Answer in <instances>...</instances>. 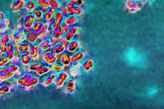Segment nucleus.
<instances>
[{"label":"nucleus","instance_id":"1","mask_svg":"<svg viewBox=\"0 0 164 109\" xmlns=\"http://www.w3.org/2000/svg\"><path fill=\"white\" fill-rule=\"evenodd\" d=\"M70 78V75L67 72L63 71L58 73L57 76L53 84L58 88L64 87L65 83Z\"/></svg>","mask_w":164,"mask_h":109},{"label":"nucleus","instance_id":"2","mask_svg":"<svg viewBox=\"0 0 164 109\" xmlns=\"http://www.w3.org/2000/svg\"><path fill=\"white\" fill-rule=\"evenodd\" d=\"M82 62H72L68 66L67 72L70 76L75 78L80 73L82 69Z\"/></svg>","mask_w":164,"mask_h":109},{"label":"nucleus","instance_id":"3","mask_svg":"<svg viewBox=\"0 0 164 109\" xmlns=\"http://www.w3.org/2000/svg\"><path fill=\"white\" fill-rule=\"evenodd\" d=\"M64 86V91L65 93L73 94L76 90V81L73 79L69 78Z\"/></svg>","mask_w":164,"mask_h":109},{"label":"nucleus","instance_id":"4","mask_svg":"<svg viewBox=\"0 0 164 109\" xmlns=\"http://www.w3.org/2000/svg\"><path fill=\"white\" fill-rule=\"evenodd\" d=\"M43 59L48 65L51 66L57 61L56 55L51 53H45L43 56Z\"/></svg>","mask_w":164,"mask_h":109},{"label":"nucleus","instance_id":"5","mask_svg":"<svg viewBox=\"0 0 164 109\" xmlns=\"http://www.w3.org/2000/svg\"><path fill=\"white\" fill-rule=\"evenodd\" d=\"M58 75V74L55 73H50L47 78H46L40 83V85L44 87H47L55 80Z\"/></svg>","mask_w":164,"mask_h":109},{"label":"nucleus","instance_id":"6","mask_svg":"<svg viewBox=\"0 0 164 109\" xmlns=\"http://www.w3.org/2000/svg\"><path fill=\"white\" fill-rule=\"evenodd\" d=\"M66 9L67 13L70 15H80L82 14L83 12L81 8L74 7L71 3L67 4Z\"/></svg>","mask_w":164,"mask_h":109},{"label":"nucleus","instance_id":"7","mask_svg":"<svg viewBox=\"0 0 164 109\" xmlns=\"http://www.w3.org/2000/svg\"><path fill=\"white\" fill-rule=\"evenodd\" d=\"M28 52L29 57L33 60L37 59L39 56L40 49L36 45L31 46Z\"/></svg>","mask_w":164,"mask_h":109},{"label":"nucleus","instance_id":"8","mask_svg":"<svg viewBox=\"0 0 164 109\" xmlns=\"http://www.w3.org/2000/svg\"><path fill=\"white\" fill-rule=\"evenodd\" d=\"M66 50L65 45L62 44H58L54 45L50 50V53L57 55V54L62 53Z\"/></svg>","mask_w":164,"mask_h":109},{"label":"nucleus","instance_id":"9","mask_svg":"<svg viewBox=\"0 0 164 109\" xmlns=\"http://www.w3.org/2000/svg\"><path fill=\"white\" fill-rule=\"evenodd\" d=\"M39 47L41 51L44 52L49 49H51L53 45L51 41L48 39H44L42 40L40 43Z\"/></svg>","mask_w":164,"mask_h":109},{"label":"nucleus","instance_id":"10","mask_svg":"<svg viewBox=\"0 0 164 109\" xmlns=\"http://www.w3.org/2000/svg\"><path fill=\"white\" fill-rule=\"evenodd\" d=\"M24 5V0H16L11 5V10L13 12L18 11L21 9Z\"/></svg>","mask_w":164,"mask_h":109},{"label":"nucleus","instance_id":"11","mask_svg":"<svg viewBox=\"0 0 164 109\" xmlns=\"http://www.w3.org/2000/svg\"><path fill=\"white\" fill-rule=\"evenodd\" d=\"M50 66L52 72L57 74L63 71L65 69V66L62 64L60 61H57Z\"/></svg>","mask_w":164,"mask_h":109},{"label":"nucleus","instance_id":"12","mask_svg":"<svg viewBox=\"0 0 164 109\" xmlns=\"http://www.w3.org/2000/svg\"><path fill=\"white\" fill-rule=\"evenodd\" d=\"M35 21L34 17L32 15L27 16L24 22V27L28 30H30L32 28Z\"/></svg>","mask_w":164,"mask_h":109},{"label":"nucleus","instance_id":"13","mask_svg":"<svg viewBox=\"0 0 164 109\" xmlns=\"http://www.w3.org/2000/svg\"><path fill=\"white\" fill-rule=\"evenodd\" d=\"M85 57V53L83 52L79 51L71 56V62H77L82 61Z\"/></svg>","mask_w":164,"mask_h":109},{"label":"nucleus","instance_id":"14","mask_svg":"<svg viewBox=\"0 0 164 109\" xmlns=\"http://www.w3.org/2000/svg\"><path fill=\"white\" fill-rule=\"evenodd\" d=\"M92 61L87 59L82 62V70L85 72H88L91 70L92 66Z\"/></svg>","mask_w":164,"mask_h":109},{"label":"nucleus","instance_id":"15","mask_svg":"<svg viewBox=\"0 0 164 109\" xmlns=\"http://www.w3.org/2000/svg\"><path fill=\"white\" fill-rule=\"evenodd\" d=\"M60 61L65 67L68 66L71 63V56L68 53L65 52L62 54Z\"/></svg>","mask_w":164,"mask_h":109},{"label":"nucleus","instance_id":"16","mask_svg":"<svg viewBox=\"0 0 164 109\" xmlns=\"http://www.w3.org/2000/svg\"><path fill=\"white\" fill-rule=\"evenodd\" d=\"M49 24L46 23L45 24L39 34H38V38H39V39L41 40H44L46 37L48 35Z\"/></svg>","mask_w":164,"mask_h":109},{"label":"nucleus","instance_id":"17","mask_svg":"<svg viewBox=\"0 0 164 109\" xmlns=\"http://www.w3.org/2000/svg\"><path fill=\"white\" fill-rule=\"evenodd\" d=\"M51 71V66L48 65L46 66H43L38 69L36 72L37 75L40 77L48 74Z\"/></svg>","mask_w":164,"mask_h":109},{"label":"nucleus","instance_id":"18","mask_svg":"<svg viewBox=\"0 0 164 109\" xmlns=\"http://www.w3.org/2000/svg\"><path fill=\"white\" fill-rule=\"evenodd\" d=\"M79 42L76 41H71L69 44L66 50L69 52L72 53L76 51L79 46Z\"/></svg>","mask_w":164,"mask_h":109},{"label":"nucleus","instance_id":"19","mask_svg":"<svg viewBox=\"0 0 164 109\" xmlns=\"http://www.w3.org/2000/svg\"><path fill=\"white\" fill-rule=\"evenodd\" d=\"M63 19V16L60 12H58L56 15L55 20V22L54 25V30L56 31L57 28L60 26V23Z\"/></svg>","mask_w":164,"mask_h":109},{"label":"nucleus","instance_id":"20","mask_svg":"<svg viewBox=\"0 0 164 109\" xmlns=\"http://www.w3.org/2000/svg\"><path fill=\"white\" fill-rule=\"evenodd\" d=\"M38 38V34L35 32L29 33L27 36V40L31 43L34 42Z\"/></svg>","mask_w":164,"mask_h":109},{"label":"nucleus","instance_id":"21","mask_svg":"<svg viewBox=\"0 0 164 109\" xmlns=\"http://www.w3.org/2000/svg\"><path fill=\"white\" fill-rule=\"evenodd\" d=\"M43 66V64L40 62L35 64L29 65L28 69L30 71L36 72L38 69Z\"/></svg>","mask_w":164,"mask_h":109},{"label":"nucleus","instance_id":"22","mask_svg":"<svg viewBox=\"0 0 164 109\" xmlns=\"http://www.w3.org/2000/svg\"><path fill=\"white\" fill-rule=\"evenodd\" d=\"M40 82V79L39 78H33L30 80L26 84L27 87H30L38 84Z\"/></svg>","mask_w":164,"mask_h":109},{"label":"nucleus","instance_id":"23","mask_svg":"<svg viewBox=\"0 0 164 109\" xmlns=\"http://www.w3.org/2000/svg\"><path fill=\"white\" fill-rule=\"evenodd\" d=\"M25 36L23 33L18 32L14 36V39L17 42H20L25 39Z\"/></svg>","mask_w":164,"mask_h":109},{"label":"nucleus","instance_id":"24","mask_svg":"<svg viewBox=\"0 0 164 109\" xmlns=\"http://www.w3.org/2000/svg\"><path fill=\"white\" fill-rule=\"evenodd\" d=\"M25 7L28 11H31L36 8V5L34 2L32 1H30L26 4Z\"/></svg>","mask_w":164,"mask_h":109},{"label":"nucleus","instance_id":"25","mask_svg":"<svg viewBox=\"0 0 164 109\" xmlns=\"http://www.w3.org/2000/svg\"><path fill=\"white\" fill-rule=\"evenodd\" d=\"M33 13L35 15L36 19H40L43 15V12L38 8H35L33 10Z\"/></svg>","mask_w":164,"mask_h":109},{"label":"nucleus","instance_id":"26","mask_svg":"<svg viewBox=\"0 0 164 109\" xmlns=\"http://www.w3.org/2000/svg\"><path fill=\"white\" fill-rule=\"evenodd\" d=\"M37 3L40 6L44 9H47L49 6L48 3L46 0H38Z\"/></svg>","mask_w":164,"mask_h":109},{"label":"nucleus","instance_id":"27","mask_svg":"<svg viewBox=\"0 0 164 109\" xmlns=\"http://www.w3.org/2000/svg\"><path fill=\"white\" fill-rule=\"evenodd\" d=\"M48 3L49 6L51 7L57 8L60 7L59 4L55 0H46Z\"/></svg>","mask_w":164,"mask_h":109},{"label":"nucleus","instance_id":"28","mask_svg":"<svg viewBox=\"0 0 164 109\" xmlns=\"http://www.w3.org/2000/svg\"><path fill=\"white\" fill-rule=\"evenodd\" d=\"M77 22V18L76 17L74 16L70 18L66 19L65 20V23L66 24L69 25L75 24Z\"/></svg>","mask_w":164,"mask_h":109},{"label":"nucleus","instance_id":"29","mask_svg":"<svg viewBox=\"0 0 164 109\" xmlns=\"http://www.w3.org/2000/svg\"><path fill=\"white\" fill-rule=\"evenodd\" d=\"M43 25L40 22H37L36 23L33 27V30L35 32H40L43 28Z\"/></svg>","mask_w":164,"mask_h":109},{"label":"nucleus","instance_id":"30","mask_svg":"<svg viewBox=\"0 0 164 109\" xmlns=\"http://www.w3.org/2000/svg\"><path fill=\"white\" fill-rule=\"evenodd\" d=\"M18 49L20 52L25 53L28 51L29 48L27 46L23 44L19 46Z\"/></svg>","mask_w":164,"mask_h":109},{"label":"nucleus","instance_id":"31","mask_svg":"<svg viewBox=\"0 0 164 109\" xmlns=\"http://www.w3.org/2000/svg\"><path fill=\"white\" fill-rule=\"evenodd\" d=\"M73 36L71 35L70 33H67L63 37L64 40L67 43H70L72 41Z\"/></svg>","mask_w":164,"mask_h":109},{"label":"nucleus","instance_id":"32","mask_svg":"<svg viewBox=\"0 0 164 109\" xmlns=\"http://www.w3.org/2000/svg\"><path fill=\"white\" fill-rule=\"evenodd\" d=\"M22 61L25 64H28L30 62V57L27 55H24L22 58Z\"/></svg>","mask_w":164,"mask_h":109},{"label":"nucleus","instance_id":"33","mask_svg":"<svg viewBox=\"0 0 164 109\" xmlns=\"http://www.w3.org/2000/svg\"><path fill=\"white\" fill-rule=\"evenodd\" d=\"M0 22V32H3L6 31L7 26V23L6 22Z\"/></svg>","mask_w":164,"mask_h":109},{"label":"nucleus","instance_id":"34","mask_svg":"<svg viewBox=\"0 0 164 109\" xmlns=\"http://www.w3.org/2000/svg\"><path fill=\"white\" fill-rule=\"evenodd\" d=\"M71 3L78 6L82 5L83 3V0H71Z\"/></svg>","mask_w":164,"mask_h":109},{"label":"nucleus","instance_id":"35","mask_svg":"<svg viewBox=\"0 0 164 109\" xmlns=\"http://www.w3.org/2000/svg\"><path fill=\"white\" fill-rule=\"evenodd\" d=\"M53 15H52L49 12L44 15L43 18L45 20H48L52 18Z\"/></svg>","mask_w":164,"mask_h":109},{"label":"nucleus","instance_id":"36","mask_svg":"<svg viewBox=\"0 0 164 109\" xmlns=\"http://www.w3.org/2000/svg\"><path fill=\"white\" fill-rule=\"evenodd\" d=\"M77 32V29L76 27H73L71 29L70 31V34L73 36L76 34Z\"/></svg>","mask_w":164,"mask_h":109},{"label":"nucleus","instance_id":"37","mask_svg":"<svg viewBox=\"0 0 164 109\" xmlns=\"http://www.w3.org/2000/svg\"><path fill=\"white\" fill-rule=\"evenodd\" d=\"M62 27L64 29L65 32H67L68 31L69 27L68 25L66 24V23H64L63 24Z\"/></svg>","mask_w":164,"mask_h":109},{"label":"nucleus","instance_id":"38","mask_svg":"<svg viewBox=\"0 0 164 109\" xmlns=\"http://www.w3.org/2000/svg\"><path fill=\"white\" fill-rule=\"evenodd\" d=\"M7 35H4L1 40V43L2 44H4L7 41Z\"/></svg>","mask_w":164,"mask_h":109},{"label":"nucleus","instance_id":"39","mask_svg":"<svg viewBox=\"0 0 164 109\" xmlns=\"http://www.w3.org/2000/svg\"><path fill=\"white\" fill-rule=\"evenodd\" d=\"M8 61V59L7 58H3L1 61H0V65L4 64L7 63Z\"/></svg>","mask_w":164,"mask_h":109},{"label":"nucleus","instance_id":"40","mask_svg":"<svg viewBox=\"0 0 164 109\" xmlns=\"http://www.w3.org/2000/svg\"><path fill=\"white\" fill-rule=\"evenodd\" d=\"M1 50L2 52H5L7 51V49L4 44H2Z\"/></svg>","mask_w":164,"mask_h":109},{"label":"nucleus","instance_id":"41","mask_svg":"<svg viewBox=\"0 0 164 109\" xmlns=\"http://www.w3.org/2000/svg\"><path fill=\"white\" fill-rule=\"evenodd\" d=\"M56 11L55 8L52 7L50 8L49 11L50 13L52 15H54Z\"/></svg>","mask_w":164,"mask_h":109},{"label":"nucleus","instance_id":"42","mask_svg":"<svg viewBox=\"0 0 164 109\" xmlns=\"http://www.w3.org/2000/svg\"><path fill=\"white\" fill-rule=\"evenodd\" d=\"M4 15L2 12H0V20H2L4 17Z\"/></svg>","mask_w":164,"mask_h":109},{"label":"nucleus","instance_id":"43","mask_svg":"<svg viewBox=\"0 0 164 109\" xmlns=\"http://www.w3.org/2000/svg\"><path fill=\"white\" fill-rule=\"evenodd\" d=\"M13 56L12 55V54H10L9 56H8V58L11 59L13 58Z\"/></svg>","mask_w":164,"mask_h":109},{"label":"nucleus","instance_id":"44","mask_svg":"<svg viewBox=\"0 0 164 109\" xmlns=\"http://www.w3.org/2000/svg\"><path fill=\"white\" fill-rule=\"evenodd\" d=\"M139 1H140V0H139Z\"/></svg>","mask_w":164,"mask_h":109}]
</instances>
